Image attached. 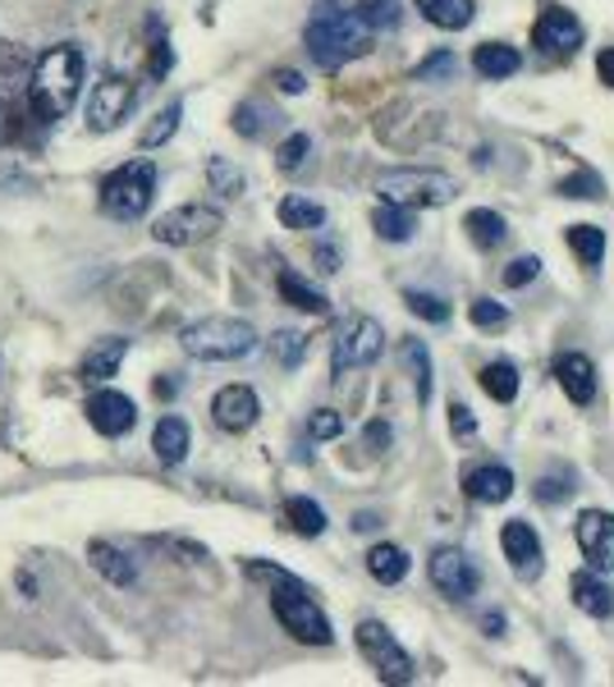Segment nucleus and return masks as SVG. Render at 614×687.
Segmentation results:
<instances>
[{
  "label": "nucleus",
  "instance_id": "24",
  "mask_svg": "<svg viewBox=\"0 0 614 687\" xmlns=\"http://www.w3.org/2000/svg\"><path fill=\"white\" fill-rule=\"evenodd\" d=\"M417 10H423L427 23L445 28V33H459V28H468L472 14H478L472 0H417Z\"/></svg>",
  "mask_w": 614,
  "mask_h": 687
},
{
  "label": "nucleus",
  "instance_id": "38",
  "mask_svg": "<svg viewBox=\"0 0 614 687\" xmlns=\"http://www.w3.org/2000/svg\"><path fill=\"white\" fill-rule=\"evenodd\" d=\"M459 74V61H454V51H431L423 65L413 69L417 83H445V78H454Z\"/></svg>",
  "mask_w": 614,
  "mask_h": 687
},
{
  "label": "nucleus",
  "instance_id": "25",
  "mask_svg": "<svg viewBox=\"0 0 614 687\" xmlns=\"http://www.w3.org/2000/svg\"><path fill=\"white\" fill-rule=\"evenodd\" d=\"M372 229L385 239V243H408L417 235V216L408 207H395V203H381L372 211Z\"/></svg>",
  "mask_w": 614,
  "mask_h": 687
},
{
  "label": "nucleus",
  "instance_id": "49",
  "mask_svg": "<svg viewBox=\"0 0 614 687\" xmlns=\"http://www.w3.org/2000/svg\"><path fill=\"white\" fill-rule=\"evenodd\" d=\"M362 440H368V449H390L395 432H390V422H368V432H362Z\"/></svg>",
  "mask_w": 614,
  "mask_h": 687
},
{
  "label": "nucleus",
  "instance_id": "53",
  "mask_svg": "<svg viewBox=\"0 0 614 687\" xmlns=\"http://www.w3.org/2000/svg\"><path fill=\"white\" fill-rule=\"evenodd\" d=\"M317 262H321V271H340V266H335V252H330V248L317 252Z\"/></svg>",
  "mask_w": 614,
  "mask_h": 687
},
{
  "label": "nucleus",
  "instance_id": "28",
  "mask_svg": "<svg viewBox=\"0 0 614 687\" xmlns=\"http://www.w3.org/2000/svg\"><path fill=\"white\" fill-rule=\"evenodd\" d=\"M275 284H281V298H285L289 307H298V312H313V317H321V312L330 307L326 294L313 290V284H307L303 275H294V271H281V280H275Z\"/></svg>",
  "mask_w": 614,
  "mask_h": 687
},
{
  "label": "nucleus",
  "instance_id": "51",
  "mask_svg": "<svg viewBox=\"0 0 614 687\" xmlns=\"http://www.w3.org/2000/svg\"><path fill=\"white\" fill-rule=\"evenodd\" d=\"M596 74H601V83H605V88H614V46H605V51H601Z\"/></svg>",
  "mask_w": 614,
  "mask_h": 687
},
{
  "label": "nucleus",
  "instance_id": "45",
  "mask_svg": "<svg viewBox=\"0 0 614 687\" xmlns=\"http://www.w3.org/2000/svg\"><path fill=\"white\" fill-rule=\"evenodd\" d=\"M537 275H541V257H533V252L514 257V262L505 266V284H509V290H523V284H533Z\"/></svg>",
  "mask_w": 614,
  "mask_h": 687
},
{
  "label": "nucleus",
  "instance_id": "17",
  "mask_svg": "<svg viewBox=\"0 0 614 687\" xmlns=\"http://www.w3.org/2000/svg\"><path fill=\"white\" fill-rule=\"evenodd\" d=\"M124 353H129V339H120V335L97 339L92 349L83 353V362H78V381H83V385H106V381L120 371Z\"/></svg>",
  "mask_w": 614,
  "mask_h": 687
},
{
  "label": "nucleus",
  "instance_id": "9",
  "mask_svg": "<svg viewBox=\"0 0 614 687\" xmlns=\"http://www.w3.org/2000/svg\"><path fill=\"white\" fill-rule=\"evenodd\" d=\"M220 225H226V216H220V207H207V203H188V207H175V211L156 216V225H152V239H156V243H165V248H193V243L211 239Z\"/></svg>",
  "mask_w": 614,
  "mask_h": 687
},
{
  "label": "nucleus",
  "instance_id": "10",
  "mask_svg": "<svg viewBox=\"0 0 614 687\" xmlns=\"http://www.w3.org/2000/svg\"><path fill=\"white\" fill-rule=\"evenodd\" d=\"M133 78L124 74H106L92 97H88V129L92 133H110V129H120L129 120V110H133Z\"/></svg>",
  "mask_w": 614,
  "mask_h": 687
},
{
  "label": "nucleus",
  "instance_id": "1",
  "mask_svg": "<svg viewBox=\"0 0 614 687\" xmlns=\"http://www.w3.org/2000/svg\"><path fill=\"white\" fill-rule=\"evenodd\" d=\"M303 46L317 61V69L330 74V69H344L349 61L372 51V28L362 23L349 6H340V0H317L313 19H307V28H303Z\"/></svg>",
  "mask_w": 614,
  "mask_h": 687
},
{
  "label": "nucleus",
  "instance_id": "20",
  "mask_svg": "<svg viewBox=\"0 0 614 687\" xmlns=\"http://www.w3.org/2000/svg\"><path fill=\"white\" fill-rule=\"evenodd\" d=\"M569 591H573V606H578L582 614H592V619H610V614H614V591H610V582H601L596 568L573 572Z\"/></svg>",
  "mask_w": 614,
  "mask_h": 687
},
{
  "label": "nucleus",
  "instance_id": "22",
  "mask_svg": "<svg viewBox=\"0 0 614 687\" xmlns=\"http://www.w3.org/2000/svg\"><path fill=\"white\" fill-rule=\"evenodd\" d=\"M88 559H92V568L101 572L110 587H133V582H138V564H133L120 546H110V541H92V546H88Z\"/></svg>",
  "mask_w": 614,
  "mask_h": 687
},
{
  "label": "nucleus",
  "instance_id": "43",
  "mask_svg": "<svg viewBox=\"0 0 614 687\" xmlns=\"http://www.w3.org/2000/svg\"><path fill=\"white\" fill-rule=\"evenodd\" d=\"M307 436H313V440H335V436H344V413L317 408L313 417H307Z\"/></svg>",
  "mask_w": 614,
  "mask_h": 687
},
{
  "label": "nucleus",
  "instance_id": "4",
  "mask_svg": "<svg viewBox=\"0 0 614 687\" xmlns=\"http://www.w3.org/2000/svg\"><path fill=\"white\" fill-rule=\"evenodd\" d=\"M179 344L198 362H239L257 349V330L239 317H202L179 330Z\"/></svg>",
  "mask_w": 614,
  "mask_h": 687
},
{
  "label": "nucleus",
  "instance_id": "32",
  "mask_svg": "<svg viewBox=\"0 0 614 687\" xmlns=\"http://www.w3.org/2000/svg\"><path fill=\"white\" fill-rule=\"evenodd\" d=\"M179 120H184V101H171V106H165V110L156 115V120L143 129V138H138V148H143V152H156V148H165V142L175 138Z\"/></svg>",
  "mask_w": 614,
  "mask_h": 687
},
{
  "label": "nucleus",
  "instance_id": "33",
  "mask_svg": "<svg viewBox=\"0 0 614 687\" xmlns=\"http://www.w3.org/2000/svg\"><path fill=\"white\" fill-rule=\"evenodd\" d=\"M569 248H573V257L582 266H601V257H605V235L596 225H569Z\"/></svg>",
  "mask_w": 614,
  "mask_h": 687
},
{
  "label": "nucleus",
  "instance_id": "46",
  "mask_svg": "<svg viewBox=\"0 0 614 687\" xmlns=\"http://www.w3.org/2000/svg\"><path fill=\"white\" fill-rule=\"evenodd\" d=\"M573 495V486H569V477L560 481V477H541L537 481V500L541 504H560V500H569Z\"/></svg>",
  "mask_w": 614,
  "mask_h": 687
},
{
  "label": "nucleus",
  "instance_id": "40",
  "mask_svg": "<svg viewBox=\"0 0 614 687\" xmlns=\"http://www.w3.org/2000/svg\"><path fill=\"white\" fill-rule=\"evenodd\" d=\"M271 353H275V362H281V367H298L303 353H307V339L298 330H275L271 335Z\"/></svg>",
  "mask_w": 614,
  "mask_h": 687
},
{
  "label": "nucleus",
  "instance_id": "7",
  "mask_svg": "<svg viewBox=\"0 0 614 687\" xmlns=\"http://www.w3.org/2000/svg\"><path fill=\"white\" fill-rule=\"evenodd\" d=\"M385 349V330L376 317H368V312H353V317L340 321V330H335V349H330V371L335 381L344 377V371H358V367H372Z\"/></svg>",
  "mask_w": 614,
  "mask_h": 687
},
{
  "label": "nucleus",
  "instance_id": "48",
  "mask_svg": "<svg viewBox=\"0 0 614 687\" xmlns=\"http://www.w3.org/2000/svg\"><path fill=\"white\" fill-rule=\"evenodd\" d=\"M171 61H175V55H171V42L156 33V42H152V78H165V74H171Z\"/></svg>",
  "mask_w": 614,
  "mask_h": 687
},
{
  "label": "nucleus",
  "instance_id": "12",
  "mask_svg": "<svg viewBox=\"0 0 614 687\" xmlns=\"http://www.w3.org/2000/svg\"><path fill=\"white\" fill-rule=\"evenodd\" d=\"M533 46L546 51V55H555V61H569V55L582 46V23H578V14L560 10V6L541 10L537 28H533Z\"/></svg>",
  "mask_w": 614,
  "mask_h": 687
},
{
  "label": "nucleus",
  "instance_id": "21",
  "mask_svg": "<svg viewBox=\"0 0 614 687\" xmlns=\"http://www.w3.org/2000/svg\"><path fill=\"white\" fill-rule=\"evenodd\" d=\"M188 445H193V432H188V422L184 417H161L156 422V432H152V449L165 468H179L184 458H188Z\"/></svg>",
  "mask_w": 614,
  "mask_h": 687
},
{
  "label": "nucleus",
  "instance_id": "5",
  "mask_svg": "<svg viewBox=\"0 0 614 687\" xmlns=\"http://www.w3.org/2000/svg\"><path fill=\"white\" fill-rule=\"evenodd\" d=\"M156 197V165L147 156L124 161L101 179V211L110 220H143Z\"/></svg>",
  "mask_w": 614,
  "mask_h": 687
},
{
  "label": "nucleus",
  "instance_id": "16",
  "mask_svg": "<svg viewBox=\"0 0 614 687\" xmlns=\"http://www.w3.org/2000/svg\"><path fill=\"white\" fill-rule=\"evenodd\" d=\"M500 546H505V559L514 564V572L523 582H537L541 578V536L533 532V523H523V519H514V523H505V532H500Z\"/></svg>",
  "mask_w": 614,
  "mask_h": 687
},
{
  "label": "nucleus",
  "instance_id": "52",
  "mask_svg": "<svg viewBox=\"0 0 614 687\" xmlns=\"http://www.w3.org/2000/svg\"><path fill=\"white\" fill-rule=\"evenodd\" d=\"M482 628H486V637H505V614H500V610L482 614Z\"/></svg>",
  "mask_w": 614,
  "mask_h": 687
},
{
  "label": "nucleus",
  "instance_id": "55",
  "mask_svg": "<svg viewBox=\"0 0 614 687\" xmlns=\"http://www.w3.org/2000/svg\"><path fill=\"white\" fill-rule=\"evenodd\" d=\"M0 129H6V106H0Z\"/></svg>",
  "mask_w": 614,
  "mask_h": 687
},
{
  "label": "nucleus",
  "instance_id": "15",
  "mask_svg": "<svg viewBox=\"0 0 614 687\" xmlns=\"http://www.w3.org/2000/svg\"><path fill=\"white\" fill-rule=\"evenodd\" d=\"M211 417H216L220 432L243 436L248 426L262 417V399H257L253 385H226V390H216V399H211Z\"/></svg>",
  "mask_w": 614,
  "mask_h": 687
},
{
  "label": "nucleus",
  "instance_id": "50",
  "mask_svg": "<svg viewBox=\"0 0 614 687\" xmlns=\"http://www.w3.org/2000/svg\"><path fill=\"white\" fill-rule=\"evenodd\" d=\"M275 88L289 92V97H298V92L307 88V83H303V74H298V69H281V74H275Z\"/></svg>",
  "mask_w": 614,
  "mask_h": 687
},
{
  "label": "nucleus",
  "instance_id": "14",
  "mask_svg": "<svg viewBox=\"0 0 614 687\" xmlns=\"http://www.w3.org/2000/svg\"><path fill=\"white\" fill-rule=\"evenodd\" d=\"M578 550L596 572H614V513L588 509L578 519Z\"/></svg>",
  "mask_w": 614,
  "mask_h": 687
},
{
  "label": "nucleus",
  "instance_id": "26",
  "mask_svg": "<svg viewBox=\"0 0 614 687\" xmlns=\"http://www.w3.org/2000/svg\"><path fill=\"white\" fill-rule=\"evenodd\" d=\"M368 572L381 587H395V582L408 578V555L399 546H390V541H381V546L368 550Z\"/></svg>",
  "mask_w": 614,
  "mask_h": 687
},
{
  "label": "nucleus",
  "instance_id": "3",
  "mask_svg": "<svg viewBox=\"0 0 614 687\" xmlns=\"http://www.w3.org/2000/svg\"><path fill=\"white\" fill-rule=\"evenodd\" d=\"M376 193H381V203L423 211V207L454 203L459 184H454V175L431 170V165H399V170H381V175H376Z\"/></svg>",
  "mask_w": 614,
  "mask_h": 687
},
{
  "label": "nucleus",
  "instance_id": "47",
  "mask_svg": "<svg viewBox=\"0 0 614 687\" xmlns=\"http://www.w3.org/2000/svg\"><path fill=\"white\" fill-rule=\"evenodd\" d=\"M450 432H454L459 440H468L472 432H478V417H472L468 404H450Z\"/></svg>",
  "mask_w": 614,
  "mask_h": 687
},
{
  "label": "nucleus",
  "instance_id": "23",
  "mask_svg": "<svg viewBox=\"0 0 614 687\" xmlns=\"http://www.w3.org/2000/svg\"><path fill=\"white\" fill-rule=\"evenodd\" d=\"M472 65H478V74L482 78H509V74H518L523 69V55L514 51V46H505V42H482L478 46V55H472Z\"/></svg>",
  "mask_w": 614,
  "mask_h": 687
},
{
  "label": "nucleus",
  "instance_id": "18",
  "mask_svg": "<svg viewBox=\"0 0 614 687\" xmlns=\"http://www.w3.org/2000/svg\"><path fill=\"white\" fill-rule=\"evenodd\" d=\"M463 491L478 504H505L514 495V472L505 464H482L463 472Z\"/></svg>",
  "mask_w": 614,
  "mask_h": 687
},
{
  "label": "nucleus",
  "instance_id": "34",
  "mask_svg": "<svg viewBox=\"0 0 614 687\" xmlns=\"http://www.w3.org/2000/svg\"><path fill=\"white\" fill-rule=\"evenodd\" d=\"M404 362L413 367V381H417V404H427L431 399V353L423 339H408L404 344Z\"/></svg>",
  "mask_w": 614,
  "mask_h": 687
},
{
  "label": "nucleus",
  "instance_id": "2",
  "mask_svg": "<svg viewBox=\"0 0 614 687\" xmlns=\"http://www.w3.org/2000/svg\"><path fill=\"white\" fill-rule=\"evenodd\" d=\"M83 78H88V55L78 42H55L51 51H42V61L33 69V106L46 120H65L74 110Z\"/></svg>",
  "mask_w": 614,
  "mask_h": 687
},
{
  "label": "nucleus",
  "instance_id": "42",
  "mask_svg": "<svg viewBox=\"0 0 614 687\" xmlns=\"http://www.w3.org/2000/svg\"><path fill=\"white\" fill-rule=\"evenodd\" d=\"M307 152H313V138H307V133H289L281 142V152H275V165H281L285 175H294V170L307 161Z\"/></svg>",
  "mask_w": 614,
  "mask_h": 687
},
{
  "label": "nucleus",
  "instance_id": "30",
  "mask_svg": "<svg viewBox=\"0 0 614 687\" xmlns=\"http://www.w3.org/2000/svg\"><path fill=\"white\" fill-rule=\"evenodd\" d=\"M285 519H289V527H294L298 536H321V532H326V509H321L317 500H307V495H294V500L285 504Z\"/></svg>",
  "mask_w": 614,
  "mask_h": 687
},
{
  "label": "nucleus",
  "instance_id": "29",
  "mask_svg": "<svg viewBox=\"0 0 614 687\" xmlns=\"http://www.w3.org/2000/svg\"><path fill=\"white\" fill-rule=\"evenodd\" d=\"M478 381H482V390L495 399V404H514V399H518V367L514 362H486Z\"/></svg>",
  "mask_w": 614,
  "mask_h": 687
},
{
  "label": "nucleus",
  "instance_id": "41",
  "mask_svg": "<svg viewBox=\"0 0 614 687\" xmlns=\"http://www.w3.org/2000/svg\"><path fill=\"white\" fill-rule=\"evenodd\" d=\"M468 317H472V326H478V330H505L509 326L505 303H495V298H478L468 307Z\"/></svg>",
  "mask_w": 614,
  "mask_h": 687
},
{
  "label": "nucleus",
  "instance_id": "37",
  "mask_svg": "<svg viewBox=\"0 0 614 687\" xmlns=\"http://www.w3.org/2000/svg\"><path fill=\"white\" fill-rule=\"evenodd\" d=\"M404 303H408L413 317H423V321H431V326L450 321V303L436 298V294H427V290H408V294H404Z\"/></svg>",
  "mask_w": 614,
  "mask_h": 687
},
{
  "label": "nucleus",
  "instance_id": "35",
  "mask_svg": "<svg viewBox=\"0 0 614 687\" xmlns=\"http://www.w3.org/2000/svg\"><path fill=\"white\" fill-rule=\"evenodd\" d=\"M275 120H281L275 110H266V106H257V101H243V106L234 110V133H239V138H262Z\"/></svg>",
  "mask_w": 614,
  "mask_h": 687
},
{
  "label": "nucleus",
  "instance_id": "44",
  "mask_svg": "<svg viewBox=\"0 0 614 687\" xmlns=\"http://www.w3.org/2000/svg\"><path fill=\"white\" fill-rule=\"evenodd\" d=\"M560 197H605V184L592 170H578V175L560 179Z\"/></svg>",
  "mask_w": 614,
  "mask_h": 687
},
{
  "label": "nucleus",
  "instance_id": "39",
  "mask_svg": "<svg viewBox=\"0 0 614 687\" xmlns=\"http://www.w3.org/2000/svg\"><path fill=\"white\" fill-rule=\"evenodd\" d=\"M207 179H211V188L220 193V197H239L243 193V175L226 161V156H211L207 161Z\"/></svg>",
  "mask_w": 614,
  "mask_h": 687
},
{
  "label": "nucleus",
  "instance_id": "36",
  "mask_svg": "<svg viewBox=\"0 0 614 687\" xmlns=\"http://www.w3.org/2000/svg\"><path fill=\"white\" fill-rule=\"evenodd\" d=\"M353 14L372 28V33H381V28H399V0H358Z\"/></svg>",
  "mask_w": 614,
  "mask_h": 687
},
{
  "label": "nucleus",
  "instance_id": "8",
  "mask_svg": "<svg viewBox=\"0 0 614 687\" xmlns=\"http://www.w3.org/2000/svg\"><path fill=\"white\" fill-rule=\"evenodd\" d=\"M358 651L368 655V665L385 678V683H413L417 678V665H413V655L395 642V633H390L385 623L376 619H362L358 623Z\"/></svg>",
  "mask_w": 614,
  "mask_h": 687
},
{
  "label": "nucleus",
  "instance_id": "13",
  "mask_svg": "<svg viewBox=\"0 0 614 687\" xmlns=\"http://www.w3.org/2000/svg\"><path fill=\"white\" fill-rule=\"evenodd\" d=\"M431 582H436V591L445 596V600H472L478 596V568H472V559L463 555V550H436L431 555Z\"/></svg>",
  "mask_w": 614,
  "mask_h": 687
},
{
  "label": "nucleus",
  "instance_id": "11",
  "mask_svg": "<svg viewBox=\"0 0 614 687\" xmlns=\"http://www.w3.org/2000/svg\"><path fill=\"white\" fill-rule=\"evenodd\" d=\"M83 413H88L92 432H97V436H110V440L129 436L133 422H138V404H133L129 394L110 390V385H97V394L88 399V404H83Z\"/></svg>",
  "mask_w": 614,
  "mask_h": 687
},
{
  "label": "nucleus",
  "instance_id": "27",
  "mask_svg": "<svg viewBox=\"0 0 614 687\" xmlns=\"http://www.w3.org/2000/svg\"><path fill=\"white\" fill-rule=\"evenodd\" d=\"M463 229H468V239L478 243V248H500V243L509 239V225H505V216H500V211H491V207L468 211V216H463Z\"/></svg>",
  "mask_w": 614,
  "mask_h": 687
},
{
  "label": "nucleus",
  "instance_id": "54",
  "mask_svg": "<svg viewBox=\"0 0 614 687\" xmlns=\"http://www.w3.org/2000/svg\"><path fill=\"white\" fill-rule=\"evenodd\" d=\"M353 527H358V532H372V527H376V519H372V513H358Z\"/></svg>",
  "mask_w": 614,
  "mask_h": 687
},
{
  "label": "nucleus",
  "instance_id": "6",
  "mask_svg": "<svg viewBox=\"0 0 614 687\" xmlns=\"http://www.w3.org/2000/svg\"><path fill=\"white\" fill-rule=\"evenodd\" d=\"M271 614L281 619V628H285L294 642H303V646H330V642H335L330 619L321 614L317 600L303 591L298 578L275 582V591H271Z\"/></svg>",
  "mask_w": 614,
  "mask_h": 687
},
{
  "label": "nucleus",
  "instance_id": "31",
  "mask_svg": "<svg viewBox=\"0 0 614 687\" xmlns=\"http://www.w3.org/2000/svg\"><path fill=\"white\" fill-rule=\"evenodd\" d=\"M281 225L285 229H321L326 225V207L321 203H313V197H285L281 203Z\"/></svg>",
  "mask_w": 614,
  "mask_h": 687
},
{
  "label": "nucleus",
  "instance_id": "19",
  "mask_svg": "<svg viewBox=\"0 0 614 687\" xmlns=\"http://www.w3.org/2000/svg\"><path fill=\"white\" fill-rule=\"evenodd\" d=\"M555 381H560V390L573 399V404H592L596 385H601L588 353H564L560 362H555Z\"/></svg>",
  "mask_w": 614,
  "mask_h": 687
}]
</instances>
